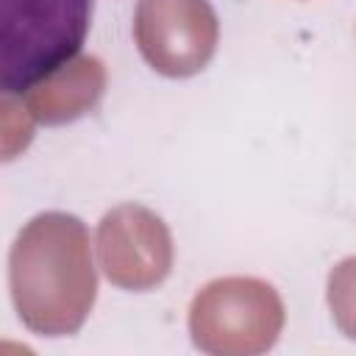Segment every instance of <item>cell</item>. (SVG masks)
<instances>
[{
	"mask_svg": "<svg viewBox=\"0 0 356 356\" xmlns=\"http://www.w3.org/2000/svg\"><path fill=\"white\" fill-rule=\"evenodd\" d=\"M95 0H0V89L25 95L83 47Z\"/></svg>",
	"mask_w": 356,
	"mask_h": 356,
	"instance_id": "1",
	"label": "cell"
}]
</instances>
